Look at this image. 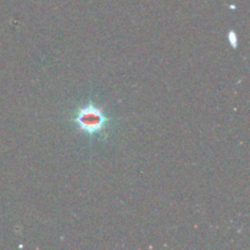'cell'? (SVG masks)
I'll return each instance as SVG.
<instances>
[{
	"instance_id": "6da1fadb",
	"label": "cell",
	"mask_w": 250,
	"mask_h": 250,
	"mask_svg": "<svg viewBox=\"0 0 250 250\" xmlns=\"http://www.w3.org/2000/svg\"><path fill=\"white\" fill-rule=\"evenodd\" d=\"M76 124L81 131L87 134H97L104 131L107 124V117L95 105L89 104L81 107L76 116Z\"/></svg>"
}]
</instances>
